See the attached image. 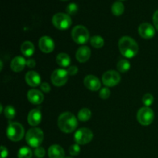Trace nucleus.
<instances>
[{"label": "nucleus", "instance_id": "obj_39", "mask_svg": "<svg viewBox=\"0 0 158 158\" xmlns=\"http://www.w3.org/2000/svg\"><path fill=\"white\" fill-rule=\"evenodd\" d=\"M0 63H1V68H0V69H2V67H3V64H2V61H0Z\"/></svg>", "mask_w": 158, "mask_h": 158}, {"label": "nucleus", "instance_id": "obj_36", "mask_svg": "<svg viewBox=\"0 0 158 158\" xmlns=\"http://www.w3.org/2000/svg\"><path fill=\"white\" fill-rule=\"evenodd\" d=\"M8 157V150L4 146L1 147V157L0 158H6Z\"/></svg>", "mask_w": 158, "mask_h": 158}, {"label": "nucleus", "instance_id": "obj_22", "mask_svg": "<svg viewBox=\"0 0 158 158\" xmlns=\"http://www.w3.org/2000/svg\"><path fill=\"white\" fill-rule=\"evenodd\" d=\"M111 11H112L113 14L117 16H120L124 12V6L123 3L120 1L115 2L114 4L112 5L111 7Z\"/></svg>", "mask_w": 158, "mask_h": 158}, {"label": "nucleus", "instance_id": "obj_23", "mask_svg": "<svg viewBox=\"0 0 158 158\" xmlns=\"http://www.w3.org/2000/svg\"><path fill=\"white\" fill-rule=\"evenodd\" d=\"M91 115H92V113H91L90 110L88 109V108H83L79 111L77 117L80 121L85 122L91 118Z\"/></svg>", "mask_w": 158, "mask_h": 158}, {"label": "nucleus", "instance_id": "obj_18", "mask_svg": "<svg viewBox=\"0 0 158 158\" xmlns=\"http://www.w3.org/2000/svg\"><path fill=\"white\" fill-rule=\"evenodd\" d=\"M26 65V60L23 56H16L12 60L10 67L12 71L15 73L21 72Z\"/></svg>", "mask_w": 158, "mask_h": 158}, {"label": "nucleus", "instance_id": "obj_32", "mask_svg": "<svg viewBox=\"0 0 158 158\" xmlns=\"http://www.w3.org/2000/svg\"><path fill=\"white\" fill-rule=\"evenodd\" d=\"M34 154L36 157L38 158H43L45 157V154H46V151H45L44 148H42V147H39L35 149L34 151Z\"/></svg>", "mask_w": 158, "mask_h": 158}, {"label": "nucleus", "instance_id": "obj_8", "mask_svg": "<svg viewBox=\"0 0 158 158\" xmlns=\"http://www.w3.org/2000/svg\"><path fill=\"white\" fill-rule=\"evenodd\" d=\"M94 137V134L89 128H80L74 134V140L79 145L89 143Z\"/></svg>", "mask_w": 158, "mask_h": 158}, {"label": "nucleus", "instance_id": "obj_26", "mask_svg": "<svg viewBox=\"0 0 158 158\" xmlns=\"http://www.w3.org/2000/svg\"><path fill=\"white\" fill-rule=\"evenodd\" d=\"M32 152L28 147H23L18 151V158H32Z\"/></svg>", "mask_w": 158, "mask_h": 158}, {"label": "nucleus", "instance_id": "obj_38", "mask_svg": "<svg viewBox=\"0 0 158 158\" xmlns=\"http://www.w3.org/2000/svg\"><path fill=\"white\" fill-rule=\"evenodd\" d=\"M0 108H1V109H0V110H0V112H2V111H3V107H2V104H1V105H0Z\"/></svg>", "mask_w": 158, "mask_h": 158}, {"label": "nucleus", "instance_id": "obj_35", "mask_svg": "<svg viewBox=\"0 0 158 158\" xmlns=\"http://www.w3.org/2000/svg\"><path fill=\"white\" fill-rule=\"evenodd\" d=\"M153 23L154 24V27L158 30V10L156 11L153 15Z\"/></svg>", "mask_w": 158, "mask_h": 158}, {"label": "nucleus", "instance_id": "obj_13", "mask_svg": "<svg viewBox=\"0 0 158 158\" xmlns=\"http://www.w3.org/2000/svg\"><path fill=\"white\" fill-rule=\"evenodd\" d=\"M84 85L89 90L97 91L101 86V83L100 80L95 76L88 75L84 79Z\"/></svg>", "mask_w": 158, "mask_h": 158}, {"label": "nucleus", "instance_id": "obj_21", "mask_svg": "<svg viewBox=\"0 0 158 158\" xmlns=\"http://www.w3.org/2000/svg\"><path fill=\"white\" fill-rule=\"evenodd\" d=\"M56 60L57 64L60 66H61V67H68L70 65V57L66 53H64V52L58 54Z\"/></svg>", "mask_w": 158, "mask_h": 158}, {"label": "nucleus", "instance_id": "obj_9", "mask_svg": "<svg viewBox=\"0 0 158 158\" xmlns=\"http://www.w3.org/2000/svg\"><path fill=\"white\" fill-rule=\"evenodd\" d=\"M68 76L69 74L67 70L63 69H56L51 75V81L54 86H63L68 81Z\"/></svg>", "mask_w": 158, "mask_h": 158}, {"label": "nucleus", "instance_id": "obj_30", "mask_svg": "<svg viewBox=\"0 0 158 158\" xmlns=\"http://www.w3.org/2000/svg\"><path fill=\"white\" fill-rule=\"evenodd\" d=\"M69 154L72 156H77L80 152V145L77 144V143H75V144L71 145L70 148L69 149Z\"/></svg>", "mask_w": 158, "mask_h": 158}, {"label": "nucleus", "instance_id": "obj_37", "mask_svg": "<svg viewBox=\"0 0 158 158\" xmlns=\"http://www.w3.org/2000/svg\"><path fill=\"white\" fill-rule=\"evenodd\" d=\"M35 61L33 59H30V60H26V66L29 68H34L35 66Z\"/></svg>", "mask_w": 158, "mask_h": 158}, {"label": "nucleus", "instance_id": "obj_34", "mask_svg": "<svg viewBox=\"0 0 158 158\" xmlns=\"http://www.w3.org/2000/svg\"><path fill=\"white\" fill-rule=\"evenodd\" d=\"M40 88H41V90L43 91V92L46 93V94H47V93H49L51 89L50 86H49V83H41V85H40Z\"/></svg>", "mask_w": 158, "mask_h": 158}, {"label": "nucleus", "instance_id": "obj_4", "mask_svg": "<svg viewBox=\"0 0 158 158\" xmlns=\"http://www.w3.org/2000/svg\"><path fill=\"white\" fill-rule=\"evenodd\" d=\"M25 134V131L22 124L17 122L9 123L6 129V135L8 138L14 142L21 140Z\"/></svg>", "mask_w": 158, "mask_h": 158}, {"label": "nucleus", "instance_id": "obj_5", "mask_svg": "<svg viewBox=\"0 0 158 158\" xmlns=\"http://www.w3.org/2000/svg\"><path fill=\"white\" fill-rule=\"evenodd\" d=\"M52 24L60 30H66L72 25V19L67 13L58 12L52 17Z\"/></svg>", "mask_w": 158, "mask_h": 158}, {"label": "nucleus", "instance_id": "obj_42", "mask_svg": "<svg viewBox=\"0 0 158 158\" xmlns=\"http://www.w3.org/2000/svg\"><path fill=\"white\" fill-rule=\"evenodd\" d=\"M63 1H66V0H63Z\"/></svg>", "mask_w": 158, "mask_h": 158}, {"label": "nucleus", "instance_id": "obj_6", "mask_svg": "<svg viewBox=\"0 0 158 158\" xmlns=\"http://www.w3.org/2000/svg\"><path fill=\"white\" fill-rule=\"evenodd\" d=\"M71 35L73 41L77 44H85L89 39V32L88 29L85 26L80 25L75 26L73 29Z\"/></svg>", "mask_w": 158, "mask_h": 158}, {"label": "nucleus", "instance_id": "obj_12", "mask_svg": "<svg viewBox=\"0 0 158 158\" xmlns=\"http://www.w3.org/2000/svg\"><path fill=\"white\" fill-rule=\"evenodd\" d=\"M138 32L140 36L143 39H151L155 35V29L151 24L148 23H143L140 25L138 28Z\"/></svg>", "mask_w": 158, "mask_h": 158}, {"label": "nucleus", "instance_id": "obj_3", "mask_svg": "<svg viewBox=\"0 0 158 158\" xmlns=\"http://www.w3.org/2000/svg\"><path fill=\"white\" fill-rule=\"evenodd\" d=\"M43 139H44V134H43L42 130L40 129V128H31L26 133V143L31 148H36L40 147V144L43 143Z\"/></svg>", "mask_w": 158, "mask_h": 158}, {"label": "nucleus", "instance_id": "obj_24", "mask_svg": "<svg viewBox=\"0 0 158 158\" xmlns=\"http://www.w3.org/2000/svg\"><path fill=\"white\" fill-rule=\"evenodd\" d=\"M90 44L95 49H100L104 46V40L100 35H94L90 39Z\"/></svg>", "mask_w": 158, "mask_h": 158}, {"label": "nucleus", "instance_id": "obj_11", "mask_svg": "<svg viewBox=\"0 0 158 158\" xmlns=\"http://www.w3.org/2000/svg\"><path fill=\"white\" fill-rule=\"evenodd\" d=\"M39 47L42 52H45V53H49L53 51L55 44H54L53 40L50 37L44 35V36L41 37L39 41Z\"/></svg>", "mask_w": 158, "mask_h": 158}, {"label": "nucleus", "instance_id": "obj_2", "mask_svg": "<svg viewBox=\"0 0 158 158\" xmlns=\"http://www.w3.org/2000/svg\"><path fill=\"white\" fill-rule=\"evenodd\" d=\"M78 120L77 117L69 112H65L60 114L58 118V127L60 131L66 134H70L77 129Z\"/></svg>", "mask_w": 158, "mask_h": 158}, {"label": "nucleus", "instance_id": "obj_33", "mask_svg": "<svg viewBox=\"0 0 158 158\" xmlns=\"http://www.w3.org/2000/svg\"><path fill=\"white\" fill-rule=\"evenodd\" d=\"M67 73L69 76H74L78 73V68L77 66H69L67 69Z\"/></svg>", "mask_w": 158, "mask_h": 158}, {"label": "nucleus", "instance_id": "obj_14", "mask_svg": "<svg viewBox=\"0 0 158 158\" xmlns=\"http://www.w3.org/2000/svg\"><path fill=\"white\" fill-rule=\"evenodd\" d=\"M25 79L27 84L32 87H35L41 85V77L40 74L35 71H29L26 74Z\"/></svg>", "mask_w": 158, "mask_h": 158}, {"label": "nucleus", "instance_id": "obj_1", "mask_svg": "<svg viewBox=\"0 0 158 158\" xmlns=\"http://www.w3.org/2000/svg\"><path fill=\"white\" fill-rule=\"evenodd\" d=\"M118 46L122 55L130 59L134 58L139 50L137 42L130 36L122 37L119 41Z\"/></svg>", "mask_w": 158, "mask_h": 158}, {"label": "nucleus", "instance_id": "obj_29", "mask_svg": "<svg viewBox=\"0 0 158 158\" xmlns=\"http://www.w3.org/2000/svg\"><path fill=\"white\" fill-rule=\"evenodd\" d=\"M66 13L69 15H73L78 11V6L76 3H70L67 6L66 9Z\"/></svg>", "mask_w": 158, "mask_h": 158}, {"label": "nucleus", "instance_id": "obj_7", "mask_svg": "<svg viewBox=\"0 0 158 158\" xmlns=\"http://www.w3.org/2000/svg\"><path fill=\"white\" fill-rule=\"evenodd\" d=\"M137 118L140 124L143 126H148L154 121V113L150 107L144 106L140 108L138 110Z\"/></svg>", "mask_w": 158, "mask_h": 158}, {"label": "nucleus", "instance_id": "obj_10", "mask_svg": "<svg viewBox=\"0 0 158 158\" xmlns=\"http://www.w3.org/2000/svg\"><path fill=\"white\" fill-rule=\"evenodd\" d=\"M121 77L115 70H109L104 73L102 77L103 83L107 87H114L120 83Z\"/></svg>", "mask_w": 158, "mask_h": 158}, {"label": "nucleus", "instance_id": "obj_41", "mask_svg": "<svg viewBox=\"0 0 158 158\" xmlns=\"http://www.w3.org/2000/svg\"><path fill=\"white\" fill-rule=\"evenodd\" d=\"M120 1H123V0H120Z\"/></svg>", "mask_w": 158, "mask_h": 158}, {"label": "nucleus", "instance_id": "obj_28", "mask_svg": "<svg viewBox=\"0 0 158 158\" xmlns=\"http://www.w3.org/2000/svg\"><path fill=\"white\" fill-rule=\"evenodd\" d=\"M142 101H143V104L145 105V106H151V105L154 103V97H153L152 94H146L142 98Z\"/></svg>", "mask_w": 158, "mask_h": 158}, {"label": "nucleus", "instance_id": "obj_31", "mask_svg": "<svg viewBox=\"0 0 158 158\" xmlns=\"http://www.w3.org/2000/svg\"><path fill=\"white\" fill-rule=\"evenodd\" d=\"M110 96V90L108 87H103L100 91V97L103 100H106L109 98Z\"/></svg>", "mask_w": 158, "mask_h": 158}, {"label": "nucleus", "instance_id": "obj_20", "mask_svg": "<svg viewBox=\"0 0 158 158\" xmlns=\"http://www.w3.org/2000/svg\"><path fill=\"white\" fill-rule=\"evenodd\" d=\"M21 52L25 56H32L35 52V46H34L33 43L30 41L23 42L21 46Z\"/></svg>", "mask_w": 158, "mask_h": 158}, {"label": "nucleus", "instance_id": "obj_15", "mask_svg": "<svg viewBox=\"0 0 158 158\" xmlns=\"http://www.w3.org/2000/svg\"><path fill=\"white\" fill-rule=\"evenodd\" d=\"M27 97L29 101L34 105L40 104L44 100V96H43V93L35 89L29 90L27 94Z\"/></svg>", "mask_w": 158, "mask_h": 158}, {"label": "nucleus", "instance_id": "obj_27", "mask_svg": "<svg viewBox=\"0 0 158 158\" xmlns=\"http://www.w3.org/2000/svg\"><path fill=\"white\" fill-rule=\"evenodd\" d=\"M4 114L6 118L9 119V120H12L15 117L16 112H15V110L13 106L9 105V106H7L5 108Z\"/></svg>", "mask_w": 158, "mask_h": 158}, {"label": "nucleus", "instance_id": "obj_19", "mask_svg": "<svg viewBox=\"0 0 158 158\" xmlns=\"http://www.w3.org/2000/svg\"><path fill=\"white\" fill-rule=\"evenodd\" d=\"M48 156L49 158H65V151L60 145L53 144L48 150Z\"/></svg>", "mask_w": 158, "mask_h": 158}, {"label": "nucleus", "instance_id": "obj_25", "mask_svg": "<svg viewBox=\"0 0 158 158\" xmlns=\"http://www.w3.org/2000/svg\"><path fill=\"white\" fill-rule=\"evenodd\" d=\"M117 68L119 72L124 73H127L130 69V68H131V63L127 60H121L117 63Z\"/></svg>", "mask_w": 158, "mask_h": 158}, {"label": "nucleus", "instance_id": "obj_40", "mask_svg": "<svg viewBox=\"0 0 158 158\" xmlns=\"http://www.w3.org/2000/svg\"><path fill=\"white\" fill-rule=\"evenodd\" d=\"M65 158H73V157H65Z\"/></svg>", "mask_w": 158, "mask_h": 158}, {"label": "nucleus", "instance_id": "obj_16", "mask_svg": "<svg viewBox=\"0 0 158 158\" xmlns=\"http://www.w3.org/2000/svg\"><path fill=\"white\" fill-rule=\"evenodd\" d=\"M91 56V50L88 46H83L78 49L76 53V58L80 63H86Z\"/></svg>", "mask_w": 158, "mask_h": 158}, {"label": "nucleus", "instance_id": "obj_17", "mask_svg": "<svg viewBox=\"0 0 158 158\" xmlns=\"http://www.w3.org/2000/svg\"><path fill=\"white\" fill-rule=\"evenodd\" d=\"M42 120L41 111L38 109H33L29 113L28 123L32 127H35L40 123Z\"/></svg>", "mask_w": 158, "mask_h": 158}]
</instances>
